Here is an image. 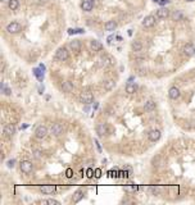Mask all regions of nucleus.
<instances>
[{"label": "nucleus", "instance_id": "nucleus-1", "mask_svg": "<svg viewBox=\"0 0 195 205\" xmlns=\"http://www.w3.org/2000/svg\"><path fill=\"white\" fill-rule=\"evenodd\" d=\"M68 56H69V53H68V50L67 48H59L57 51H55V59L57 60H59V62H64V60H67L68 59Z\"/></svg>", "mask_w": 195, "mask_h": 205}, {"label": "nucleus", "instance_id": "nucleus-2", "mask_svg": "<svg viewBox=\"0 0 195 205\" xmlns=\"http://www.w3.org/2000/svg\"><path fill=\"white\" fill-rule=\"evenodd\" d=\"M6 31L12 35H16V33L22 31V26H21L18 22H10V23L6 26Z\"/></svg>", "mask_w": 195, "mask_h": 205}, {"label": "nucleus", "instance_id": "nucleus-3", "mask_svg": "<svg viewBox=\"0 0 195 205\" xmlns=\"http://www.w3.org/2000/svg\"><path fill=\"white\" fill-rule=\"evenodd\" d=\"M48 128L45 126H39L35 130V137L39 138V140H42V138H45L48 136Z\"/></svg>", "mask_w": 195, "mask_h": 205}, {"label": "nucleus", "instance_id": "nucleus-4", "mask_svg": "<svg viewBox=\"0 0 195 205\" xmlns=\"http://www.w3.org/2000/svg\"><path fill=\"white\" fill-rule=\"evenodd\" d=\"M80 101L84 102V104H90V102L94 100V95L90 91H84L80 94Z\"/></svg>", "mask_w": 195, "mask_h": 205}, {"label": "nucleus", "instance_id": "nucleus-5", "mask_svg": "<svg viewBox=\"0 0 195 205\" xmlns=\"http://www.w3.org/2000/svg\"><path fill=\"white\" fill-rule=\"evenodd\" d=\"M63 131H64V126L59 122L54 123L52 126V128H50V132H52L54 136H60L63 133Z\"/></svg>", "mask_w": 195, "mask_h": 205}, {"label": "nucleus", "instance_id": "nucleus-6", "mask_svg": "<svg viewBox=\"0 0 195 205\" xmlns=\"http://www.w3.org/2000/svg\"><path fill=\"white\" fill-rule=\"evenodd\" d=\"M33 169V165L32 163L30 162V160H23L22 163H21V171H22L23 173L28 174V173H31Z\"/></svg>", "mask_w": 195, "mask_h": 205}, {"label": "nucleus", "instance_id": "nucleus-7", "mask_svg": "<svg viewBox=\"0 0 195 205\" xmlns=\"http://www.w3.org/2000/svg\"><path fill=\"white\" fill-rule=\"evenodd\" d=\"M168 16H170V10L167 8H164V6L159 8L155 13L157 19H166V18H168Z\"/></svg>", "mask_w": 195, "mask_h": 205}, {"label": "nucleus", "instance_id": "nucleus-8", "mask_svg": "<svg viewBox=\"0 0 195 205\" xmlns=\"http://www.w3.org/2000/svg\"><path fill=\"white\" fill-rule=\"evenodd\" d=\"M180 95H181V92H180V89L176 86H172L168 90V98L172 100H177L180 98Z\"/></svg>", "mask_w": 195, "mask_h": 205}, {"label": "nucleus", "instance_id": "nucleus-9", "mask_svg": "<svg viewBox=\"0 0 195 205\" xmlns=\"http://www.w3.org/2000/svg\"><path fill=\"white\" fill-rule=\"evenodd\" d=\"M161 136H162V133H161L159 130H151V131H149V133H148V137H149V140L151 142L158 141L161 138Z\"/></svg>", "mask_w": 195, "mask_h": 205}, {"label": "nucleus", "instance_id": "nucleus-10", "mask_svg": "<svg viewBox=\"0 0 195 205\" xmlns=\"http://www.w3.org/2000/svg\"><path fill=\"white\" fill-rule=\"evenodd\" d=\"M96 133L99 137H104L108 133V126L105 123H99L96 126Z\"/></svg>", "mask_w": 195, "mask_h": 205}, {"label": "nucleus", "instance_id": "nucleus-11", "mask_svg": "<svg viewBox=\"0 0 195 205\" xmlns=\"http://www.w3.org/2000/svg\"><path fill=\"white\" fill-rule=\"evenodd\" d=\"M155 18H157V17H154V16H148V17H145V18H144V21H142V26L145 27V28L153 27V26L155 25Z\"/></svg>", "mask_w": 195, "mask_h": 205}, {"label": "nucleus", "instance_id": "nucleus-12", "mask_svg": "<svg viewBox=\"0 0 195 205\" xmlns=\"http://www.w3.org/2000/svg\"><path fill=\"white\" fill-rule=\"evenodd\" d=\"M3 133L5 136L10 137V136H13L14 133H16V127H14L13 124H5L4 128H3Z\"/></svg>", "mask_w": 195, "mask_h": 205}, {"label": "nucleus", "instance_id": "nucleus-13", "mask_svg": "<svg viewBox=\"0 0 195 205\" xmlns=\"http://www.w3.org/2000/svg\"><path fill=\"white\" fill-rule=\"evenodd\" d=\"M57 191V187L54 185H45V186H41V192L45 194V195H52Z\"/></svg>", "mask_w": 195, "mask_h": 205}, {"label": "nucleus", "instance_id": "nucleus-14", "mask_svg": "<svg viewBox=\"0 0 195 205\" xmlns=\"http://www.w3.org/2000/svg\"><path fill=\"white\" fill-rule=\"evenodd\" d=\"M100 62H102V64L104 65V67H108V65H113L115 63L114 58H112L111 55H104L100 58Z\"/></svg>", "mask_w": 195, "mask_h": 205}, {"label": "nucleus", "instance_id": "nucleus-15", "mask_svg": "<svg viewBox=\"0 0 195 205\" xmlns=\"http://www.w3.org/2000/svg\"><path fill=\"white\" fill-rule=\"evenodd\" d=\"M184 54L186 56H193L195 54V46L193 45V44H186V45L184 46Z\"/></svg>", "mask_w": 195, "mask_h": 205}, {"label": "nucleus", "instance_id": "nucleus-16", "mask_svg": "<svg viewBox=\"0 0 195 205\" xmlns=\"http://www.w3.org/2000/svg\"><path fill=\"white\" fill-rule=\"evenodd\" d=\"M90 48H91L92 51H100L103 49V44L100 41H98V40H92L90 42Z\"/></svg>", "mask_w": 195, "mask_h": 205}, {"label": "nucleus", "instance_id": "nucleus-17", "mask_svg": "<svg viewBox=\"0 0 195 205\" xmlns=\"http://www.w3.org/2000/svg\"><path fill=\"white\" fill-rule=\"evenodd\" d=\"M94 8V3L89 2V0H84V2L81 3V9L85 10V12H91Z\"/></svg>", "mask_w": 195, "mask_h": 205}, {"label": "nucleus", "instance_id": "nucleus-18", "mask_svg": "<svg viewBox=\"0 0 195 205\" xmlns=\"http://www.w3.org/2000/svg\"><path fill=\"white\" fill-rule=\"evenodd\" d=\"M69 48L73 51H80L81 50V41L80 40H73L69 42Z\"/></svg>", "mask_w": 195, "mask_h": 205}, {"label": "nucleus", "instance_id": "nucleus-19", "mask_svg": "<svg viewBox=\"0 0 195 205\" xmlns=\"http://www.w3.org/2000/svg\"><path fill=\"white\" fill-rule=\"evenodd\" d=\"M104 28H105V31L112 32V31H114L115 28H117V23H115L114 21H108L107 23L104 25Z\"/></svg>", "mask_w": 195, "mask_h": 205}, {"label": "nucleus", "instance_id": "nucleus-20", "mask_svg": "<svg viewBox=\"0 0 195 205\" xmlns=\"http://www.w3.org/2000/svg\"><path fill=\"white\" fill-rule=\"evenodd\" d=\"M144 109H145L146 112H153L155 110V102L153 100H148L145 102V105H144Z\"/></svg>", "mask_w": 195, "mask_h": 205}, {"label": "nucleus", "instance_id": "nucleus-21", "mask_svg": "<svg viewBox=\"0 0 195 205\" xmlns=\"http://www.w3.org/2000/svg\"><path fill=\"white\" fill-rule=\"evenodd\" d=\"M63 91L64 92H72L73 91V85H72V82L69 81H66V82H63Z\"/></svg>", "mask_w": 195, "mask_h": 205}, {"label": "nucleus", "instance_id": "nucleus-22", "mask_svg": "<svg viewBox=\"0 0 195 205\" xmlns=\"http://www.w3.org/2000/svg\"><path fill=\"white\" fill-rule=\"evenodd\" d=\"M84 197V191H81V190H78V191H76L75 192V195H73V199H72V201H73L75 204L76 203H78L81 199Z\"/></svg>", "mask_w": 195, "mask_h": 205}, {"label": "nucleus", "instance_id": "nucleus-23", "mask_svg": "<svg viewBox=\"0 0 195 205\" xmlns=\"http://www.w3.org/2000/svg\"><path fill=\"white\" fill-rule=\"evenodd\" d=\"M136 90H138V86H136L135 83H127V86H126V92L127 94H135Z\"/></svg>", "mask_w": 195, "mask_h": 205}, {"label": "nucleus", "instance_id": "nucleus-24", "mask_svg": "<svg viewBox=\"0 0 195 205\" xmlns=\"http://www.w3.org/2000/svg\"><path fill=\"white\" fill-rule=\"evenodd\" d=\"M131 46H132V50L135 51V53H139V51H141V49H142V44L140 41H134Z\"/></svg>", "mask_w": 195, "mask_h": 205}, {"label": "nucleus", "instance_id": "nucleus-25", "mask_svg": "<svg viewBox=\"0 0 195 205\" xmlns=\"http://www.w3.org/2000/svg\"><path fill=\"white\" fill-rule=\"evenodd\" d=\"M8 6H9V9L16 10V9H18V6H19V2H18V0H9Z\"/></svg>", "mask_w": 195, "mask_h": 205}, {"label": "nucleus", "instance_id": "nucleus-26", "mask_svg": "<svg viewBox=\"0 0 195 205\" xmlns=\"http://www.w3.org/2000/svg\"><path fill=\"white\" fill-rule=\"evenodd\" d=\"M182 18H184V14H182L181 10H176L175 13L172 14V19L173 21H181Z\"/></svg>", "mask_w": 195, "mask_h": 205}, {"label": "nucleus", "instance_id": "nucleus-27", "mask_svg": "<svg viewBox=\"0 0 195 205\" xmlns=\"http://www.w3.org/2000/svg\"><path fill=\"white\" fill-rule=\"evenodd\" d=\"M115 82L113 81V79H108V81L104 82V87H105V90H112L113 87H114Z\"/></svg>", "mask_w": 195, "mask_h": 205}, {"label": "nucleus", "instance_id": "nucleus-28", "mask_svg": "<svg viewBox=\"0 0 195 205\" xmlns=\"http://www.w3.org/2000/svg\"><path fill=\"white\" fill-rule=\"evenodd\" d=\"M42 204H49V205H59L60 203L58 201V200H55V199H48V200H45V201H42Z\"/></svg>", "mask_w": 195, "mask_h": 205}, {"label": "nucleus", "instance_id": "nucleus-29", "mask_svg": "<svg viewBox=\"0 0 195 205\" xmlns=\"http://www.w3.org/2000/svg\"><path fill=\"white\" fill-rule=\"evenodd\" d=\"M84 30H81V28H76V30H73V28H69L68 30V33L69 35H75V33H82Z\"/></svg>", "mask_w": 195, "mask_h": 205}, {"label": "nucleus", "instance_id": "nucleus-30", "mask_svg": "<svg viewBox=\"0 0 195 205\" xmlns=\"http://www.w3.org/2000/svg\"><path fill=\"white\" fill-rule=\"evenodd\" d=\"M14 163H16V160L10 159V160H8V162H6V165H8L9 168H13V167H14Z\"/></svg>", "mask_w": 195, "mask_h": 205}, {"label": "nucleus", "instance_id": "nucleus-31", "mask_svg": "<svg viewBox=\"0 0 195 205\" xmlns=\"http://www.w3.org/2000/svg\"><path fill=\"white\" fill-rule=\"evenodd\" d=\"M100 176H102V171H100L99 168H98V169H95V177H96V178H99Z\"/></svg>", "mask_w": 195, "mask_h": 205}, {"label": "nucleus", "instance_id": "nucleus-32", "mask_svg": "<svg viewBox=\"0 0 195 205\" xmlns=\"http://www.w3.org/2000/svg\"><path fill=\"white\" fill-rule=\"evenodd\" d=\"M167 3H168V0H159V4L161 5H166Z\"/></svg>", "mask_w": 195, "mask_h": 205}, {"label": "nucleus", "instance_id": "nucleus-33", "mask_svg": "<svg viewBox=\"0 0 195 205\" xmlns=\"http://www.w3.org/2000/svg\"><path fill=\"white\" fill-rule=\"evenodd\" d=\"M67 177H72V169H67Z\"/></svg>", "mask_w": 195, "mask_h": 205}, {"label": "nucleus", "instance_id": "nucleus-34", "mask_svg": "<svg viewBox=\"0 0 195 205\" xmlns=\"http://www.w3.org/2000/svg\"><path fill=\"white\" fill-rule=\"evenodd\" d=\"M88 177H92V169H89V171H88Z\"/></svg>", "mask_w": 195, "mask_h": 205}, {"label": "nucleus", "instance_id": "nucleus-35", "mask_svg": "<svg viewBox=\"0 0 195 205\" xmlns=\"http://www.w3.org/2000/svg\"><path fill=\"white\" fill-rule=\"evenodd\" d=\"M112 40H113V36H109V37H108V42L111 44V42H112Z\"/></svg>", "mask_w": 195, "mask_h": 205}, {"label": "nucleus", "instance_id": "nucleus-36", "mask_svg": "<svg viewBox=\"0 0 195 205\" xmlns=\"http://www.w3.org/2000/svg\"><path fill=\"white\" fill-rule=\"evenodd\" d=\"M89 2H91V3H94V4H95V0H89Z\"/></svg>", "mask_w": 195, "mask_h": 205}, {"label": "nucleus", "instance_id": "nucleus-37", "mask_svg": "<svg viewBox=\"0 0 195 205\" xmlns=\"http://www.w3.org/2000/svg\"><path fill=\"white\" fill-rule=\"evenodd\" d=\"M186 2H189V3H191V2H194V0H186Z\"/></svg>", "mask_w": 195, "mask_h": 205}, {"label": "nucleus", "instance_id": "nucleus-38", "mask_svg": "<svg viewBox=\"0 0 195 205\" xmlns=\"http://www.w3.org/2000/svg\"><path fill=\"white\" fill-rule=\"evenodd\" d=\"M154 2H157V3H159V0H154Z\"/></svg>", "mask_w": 195, "mask_h": 205}]
</instances>
